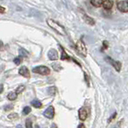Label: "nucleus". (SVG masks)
Segmentation results:
<instances>
[{"instance_id":"nucleus-1","label":"nucleus","mask_w":128,"mask_h":128,"mask_svg":"<svg viewBox=\"0 0 128 128\" xmlns=\"http://www.w3.org/2000/svg\"><path fill=\"white\" fill-rule=\"evenodd\" d=\"M46 22L48 24V26H49L50 28H52L54 31L57 32L58 34H61V35H64V36L66 34V32L65 29H64V27L60 25L58 22L54 21V19L48 18L46 20Z\"/></svg>"},{"instance_id":"nucleus-2","label":"nucleus","mask_w":128,"mask_h":128,"mask_svg":"<svg viewBox=\"0 0 128 128\" xmlns=\"http://www.w3.org/2000/svg\"><path fill=\"white\" fill-rule=\"evenodd\" d=\"M75 50L78 51V53L79 54H81L83 57H86L87 54V50L86 47L85 46V43L82 41V39L78 40L75 45Z\"/></svg>"},{"instance_id":"nucleus-3","label":"nucleus","mask_w":128,"mask_h":128,"mask_svg":"<svg viewBox=\"0 0 128 128\" xmlns=\"http://www.w3.org/2000/svg\"><path fill=\"white\" fill-rule=\"evenodd\" d=\"M32 71L35 74H39L41 75H48L50 74V70L49 67L46 66H38L34 67Z\"/></svg>"},{"instance_id":"nucleus-4","label":"nucleus","mask_w":128,"mask_h":128,"mask_svg":"<svg viewBox=\"0 0 128 128\" xmlns=\"http://www.w3.org/2000/svg\"><path fill=\"white\" fill-rule=\"evenodd\" d=\"M105 60H106V61L108 63H110V65L116 70V71H117V72H119L120 70H121L122 63L120 62L119 61H115V60L112 59L110 57H109V56H107V57H106V58H105Z\"/></svg>"},{"instance_id":"nucleus-5","label":"nucleus","mask_w":128,"mask_h":128,"mask_svg":"<svg viewBox=\"0 0 128 128\" xmlns=\"http://www.w3.org/2000/svg\"><path fill=\"white\" fill-rule=\"evenodd\" d=\"M117 8L119 11L122 13H127L128 12V2L127 0H122L117 3Z\"/></svg>"},{"instance_id":"nucleus-6","label":"nucleus","mask_w":128,"mask_h":128,"mask_svg":"<svg viewBox=\"0 0 128 128\" xmlns=\"http://www.w3.org/2000/svg\"><path fill=\"white\" fill-rule=\"evenodd\" d=\"M43 115H44V117H46V118L52 119L54 116V108L52 106L47 107L45 110V111L43 112Z\"/></svg>"},{"instance_id":"nucleus-7","label":"nucleus","mask_w":128,"mask_h":128,"mask_svg":"<svg viewBox=\"0 0 128 128\" xmlns=\"http://www.w3.org/2000/svg\"><path fill=\"white\" fill-rule=\"evenodd\" d=\"M18 74L20 75L23 76V77H25L26 78H30V73L29 70H28V68L25 66H22V67H20V69L18 70Z\"/></svg>"},{"instance_id":"nucleus-8","label":"nucleus","mask_w":128,"mask_h":128,"mask_svg":"<svg viewBox=\"0 0 128 128\" xmlns=\"http://www.w3.org/2000/svg\"><path fill=\"white\" fill-rule=\"evenodd\" d=\"M50 60H57L58 58V53L55 49H50L47 53Z\"/></svg>"},{"instance_id":"nucleus-9","label":"nucleus","mask_w":128,"mask_h":128,"mask_svg":"<svg viewBox=\"0 0 128 128\" xmlns=\"http://www.w3.org/2000/svg\"><path fill=\"white\" fill-rule=\"evenodd\" d=\"M78 118L82 122L87 118V111L84 107H81L78 110Z\"/></svg>"},{"instance_id":"nucleus-10","label":"nucleus","mask_w":128,"mask_h":128,"mask_svg":"<svg viewBox=\"0 0 128 128\" xmlns=\"http://www.w3.org/2000/svg\"><path fill=\"white\" fill-rule=\"evenodd\" d=\"M82 19L84 20V21H85L87 24H89V25H91V26L94 25L95 22L93 18L89 17V16H88L83 10H82Z\"/></svg>"},{"instance_id":"nucleus-11","label":"nucleus","mask_w":128,"mask_h":128,"mask_svg":"<svg viewBox=\"0 0 128 128\" xmlns=\"http://www.w3.org/2000/svg\"><path fill=\"white\" fill-rule=\"evenodd\" d=\"M114 2L111 0H104L102 3V6L105 10H110L113 7Z\"/></svg>"},{"instance_id":"nucleus-12","label":"nucleus","mask_w":128,"mask_h":128,"mask_svg":"<svg viewBox=\"0 0 128 128\" xmlns=\"http://www.w3.org/2000/svg\"><path fill=\"white\" fill-rule=\"evenodd\" d=\"M59 47H60V49L62 50L61 60H62V61H63V60H71L72 58H70V56L66 54V52L65 50H64V48H62V46H60V45H59Z\"/></svg>"},{"instance_id":"nucleus-13","label":"nucleus","mask_w":128,"mask_h":128,"mask_svg":"<svg viewBox=\"0 0 128 128\" xmlns=\"http://www.w3.org/2000/svg\"><path fill=\"white\" fill-rule=\"evenodd\" d=\"M91 5L94 7H100L103 3V0H90Z\"/></svg>"},{"instance_id":"nucleus-14","label":"nucleus","mask_w":128,"mask_h":128,"mask_svg":"<svg viewBox=\"0 0 128 128\" xmlns=\"http://www.w3.org/2000/svg\"><path fill=\"white\" fill-rule=\"evenodd\" d=\"M31 105L35 108H41L42 106V103L39 101L38 99H34L33 101H31Z\"/></svg>"},{"instance_id":"nucleus-15","label":"nucleus","mask_w":128,"mask_h":128,"mask_svg":"<svg viewBox=\"0 0 128 128\" xmlns=\"http://www.w3.org/2000/svg\"><path fill=\"white\" fill-rule=\"evenodd\" d=\"M18 97V94L15 92H10L9 94H7V98L8 100H10V101H14Z\"/></svg>"},{"instance_id":"nucleus-16","label":"nucleus","mask_w":128,"mask_h":128,"mask_svg":"<svg viewBox=\"0 0 128 128\" xmlns=\"http://www.w3.org/2000/svg\"><path fill=\"white\" fill-rule=\"evenodd\" d=\"M47 92L50 95H54L57 92V89H56L55 86H50L47 89Z\"/></svg>"},{"instance_id":"nucleus-17","label":"nucleus","mask_w":128,"mask_h":128,"mask_svg":"<svg viewBox=\"0 0 128 128\" xmlns=\"http://www.w3.org/2000/svg\"><path fill=\"white\" fill-rule=\"evenodd\" d=\"M52 67H53V69L55 70V71H59L62 70V67L61 66L60 64H58V63H52Z\"/></svg>"},{"instance_id":"nucleus-18","label":"nucleus","mask_w":128,"mask_h":128,"mask_svg":"<svg viewBox=\"0 0 128 128\" xmlns=\"http://www.w3.org/2000/svg\"><path fill=\"white\" fill-rule=\"evenodd\" d=\"M8 118L10 120H16L18 118V114L17 113H12L8 115Z\"/></svg>"},{"instance_id":"nucleus-19","label":"nucleus","mask_w":128,"mask_h":128,"mask_svg":"<svg viewBox=\"0 0 128 128\" xmlns=\"http://www.w3.org/2000/svg\"><path fill=\"white\" fill-rule=\"evenodd\" d=\"M30 111H31V108L30 106H26V107H24V109L22 110V114L24 115H27L30 113Z\"/></svg>"},{"instance_id":"nucleus-20","label":"nucleus","mask_w":128,"mask_h":128,"mask_svg":"<svg viewBox=\"0 0 128 128\" xmlns=\"http://www.w3.org/2000/svg\"><path fill=\"white\" fill-rule=\"evenodd\" d=\"M25 86H23V85H21V86H19L18 87H17L16 88V90H15V91H16V93H17L18 94H20V93H22V92L25 90Z\"/></svg>"},{"instance_id":"nucleus-21","label":"nucleus","mask_w":128,"mask_h":128,"mask_svg":"<svg viewBox=\"0 0 128 128\" xmlns=\"http://www.w3.org/2000/svg\"><path fill=\"white\" fill-rule=\"evenodd\" d=\"M22 60V55H20L19 57H17V58H15L14 59V62L16 64V65H19V64L21 63Z\"/></svg>"},{"instance_id":"nucleus-22","label":"nucleus","mask_w":128,"mask_h":128,"mask_svg":"<svg viewBox=\"0 0 128 128\" xmlns=\"http://www.w3.org/2000/svg\"><path fill=\"white\" fill-rule=\"evenodd\" d=\"M19 52H20V55H22V57H26V56H28L27 51H26V50H25L24 49H22V48H20Z\"/></svg>"},{"instance_id":"nucleus-23","label":"nucleus","mask_w":128,"mask_h":128,"mask_svg":"<svg viewBox=\"0 0 128 128\" xmlns=\"http://www.w3.org/2000/svg\"><path fill=\"white\" fill-rule=\"evenodd\" d=\"M109 46V43H108L107 41H103L102 42V47L101 48V51H103L104 50H106Z\"/></svg>"},{"instance_id":"nucleus-24","label":"nucleus","mask_w":128,"mask_h":128,"mask_svg":"<svg viewBox=\"0 0 128 128\" xmlns=\"http://www.w3.org/2000/svg\"><path fill=\"white\" fill-rule=\"evenodd\" d=\"M26 126L27 128H31L32 127V121L30 118H27L26 120Z\"/></svg>"},{"instance_id":"nucleus-25","label":"nucleus","mask_w":128,"mask_h":128,"mask_svg":"<svg viewBox=\"0 0 128 128\" xmlns=\"http://www.w3.org/2000/svg\"><path fill=\"white\" fill-rule=\"evenodd\" d=\"M14 108V105L13 104H8V105H6L5 107H4V109H5L6 111H8V110H10Z\"/></svg>"},{"instance_id":"nucleus-26","label":"nucleus","mask_w":128,"mask_h":128,"mask_svg":"<svg viewBox=\"0 0 128 128\" xmlns=\"http://www.w3.org/2000/svg\"><path fill=\"white\" fill-rule=\"evenodd\" d=\"M5 11H6V9L3 6L0 7V13H1V14H4V12H5Z\"/></svg>"},{"instance_id":"nucleus-27","label":"nucleus","mask_w":128,"mask_h":128,"mask_svg":"<svg viewBox=\"0 0 128 128\" xmlns=\"http://www.w3.org/2000/svg\"><path fill=\"white\" fill-rule=\"evenodd\" d=\"M85 74V80H86V82L87 83V85L89 86V78H88V76L86 75V74Z\"/></svg>"},{"instance_id":"nucleus-28","label":"nucleus","mask_w":128,"mask_h":128,"mask_svg":"<svg viewBox=\"0 0 128 128\" xmlns=\"http://www.w3.org/2000/svg\"><path fill=\"white\" fill-rule=\"evenodd\" d=\"M116 114H117V113H116V112H115L114 114H113L111 115V117H110V119H109V122H110L112 119H113V118H114L116 117Z\"/></svg>"},{"instance_id":"nucleus-29","label":"nucleus","mask_w":128,"mask_h":128,"mask_svg":"<svg viewBox=\"0 0 128 128\" xmlns=\"http://www.w3.org/2000/svg\"><path fill=\"white\" fill-rule=\"evenodd\" d=\"M78 127H85V126H84L83 124H80V125L78 126Z\"/></svg>"},{"instance_id":"nucleus-30","label":"nucleus","mask_w":128,"mask_h":128,"mask_svg":"<svg viewBox=\"0 0 128 128\" xmlns=\"http://www.w3.org/2000/svg\"><path fill=\"white\" fill-rule=\"evenodd\" d=\"M2 91H3V86L2 84H1V93H2Z\"/></svg>"},{"instance_id":"nucleus-31","label":"nucleus","mask_w":128,"mask_h":128,"mask_svg":"<svg viewBox=\"0 0 128 128\" xmlns=\"http://www.w3.org/2000/svg\"><path fill=\"white\" fill-rule=\"evenodd\" d=\"M127 2H128V0H127Z\"/></svg>"}]
</instances>
